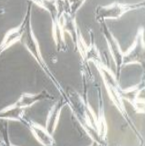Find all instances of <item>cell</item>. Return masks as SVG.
I'll list each match as a JSON object with an SVG mask.
<instances>
[{"instance_id": "cell-1", "label": "cell", "mask_w": 145, "mask_h": 146, "mask_svg": "<svg viewBox=\"0 0 145 146\" xmlns=\"http://www.w3.org/2000/svg\"><path fill=\"white\" fill-rule=\"evenodd\" d=\"M23 45L25 46L27 50L30 53L32 56L35 58L37 63L41 66V68L46 72V74L53 79V75L50 72V69L47 67L46 63H45V60L42 57V52L40 50V46L38 41L34 35V33L32 31V28L31 25V17L28 20L27 25H26L25 31L24 33V35L22 36V39L21 41Z\"/></svg>"}, {"instance_id": "cell-2", "label": "cell", "mask_w": 145, "mask_h": 146, "mask_svg": "<svg viewBox=\"0 0 145 146\" xmlns=\"http://www.w3.org/2000/svg\"><path fill=\"white\" fill-rule=\"evenodd\" d=\"M142 6L138 4H122L119 3L106 6H99L96 11V18L98 22H103L105 20L119 19L128 11L133 10Z\"/></svg>"}, {"instance_id": "cell-3", "label": "cell", "mask_w": 145, "mask_h": 146, "mask_svg": "<svg viewBox=\"0 0 145 146\" xmlns=\"http://www.w3.org/2000/svg\"><path fill=\"white\" fill-rule=\"evenodd\" d=\"M30 17H31V11H30V7H28V10L26 13L25 17L24 18L21 25L14 29H11L6 33L5 36L3 37V41L0 44V55L12 45H14L19 41H21L24 33L25 31L28 20Z\"/></svg>"}, {"instance_id": "cell-4", "label": "cell", "mask_w": 145, "mask_h": 146, "mask_svg": "<svg viewBox=\"0 0 145 146\" xmlns=\"http://www.w3.org/2000/svg\"><path fill=\"white\" fill-rule=\"evenodd\" d=\"M105 40L107 42L108 46L109 49V52L112 55V58L114 59L115 66L117 69L119 70V74L120 72V68L123 64V54L119 42L115 38V36L112 34V33L109 31L107 27H105L103 30Z\"/></svg>"}, {"instance_id": "cell-5", "label": "cell", "mask_w": 145, "mask_h": 146, "mask_svg": "<svg viewBox=\"0 0 145 146\" xmlns=\"http://www.w3.org/2000/svg\"><path fill=\"white\" fill-rule=\"evenodd\" d=\"M29 127L33 136L36 140L43 146H54L55 142L51 133L46 127L36 123L35 122H30Z\"/></svg>"}, {"instance_id": "cell-6", "label": "cell", "mask_w": 145, "mask_h": 146, "mask_svg": "<svg viewBox=\"0 0 145 146\" xmlns=\"http://www.w3.org/2000/svg\"><path fill=\"white\" fill-rule=\"evenodd\" d=\"M143 42V36H138L135 39V42L132 44L128 50L123 54V64L125 63H140V59L143 56V49L144 44Z\"/></svg>"}, {"instance_id": "cell-7", "label": "cell", "mask_w": 145, "mask_h": 146, "mask_svg": "<svg viewBox=\"0 0 145 146\" xmlns=\"http://www.w3.org/2000/svg\"><path fill=\"white\" fill-rule=\"evenodd\" d=\"M50 98V95L47 94L46 91H43L40 94H23L21 95V98H19V100L16 103H14V105L18 108L24 110V109L30 107L38 101L46 99V98Z\"/></svg>"}, {"instance_id": "cell-8", "label": "cell", "mask_w": 145, "mask_h": 146, "mask_svg": "<svg viewBox=\"0 0 145 146\" xmlns=\"http://www.w3.org/2000/svg\"><path fill=\"white\" fill-rule=\"evenodd\" d=\"M63 106H64L63 102H58L52 106L51 110L47 117L46 127V128L50 132H54L56 129L60 113H61V110H62Z\"/></svg>"}, {"instance_id": "cell-9", "label": "cell", "mask_w": 145, "mask_h": 146, "mask_svg": "<svg viewBox=\"0 0 145 146\" xmlns=\"http://www.w3.org/2000/svg\"><path fill=\"white\" fill-rule=\"evenodd\" d=\"M92 146H99V145H98V144H97V145H93Z\"/></svg>"}]
</instances>
